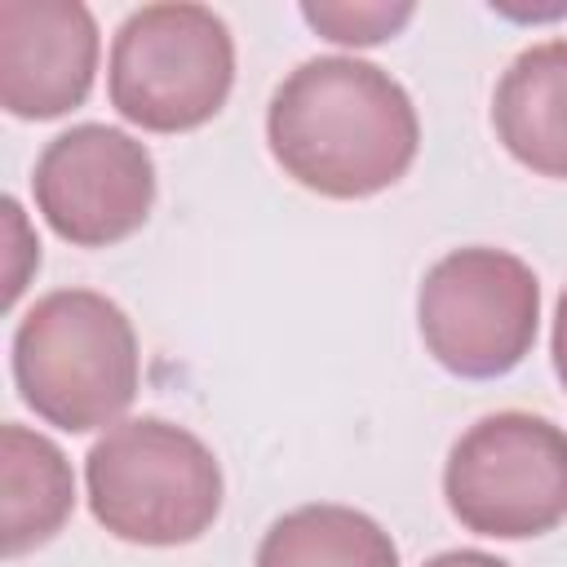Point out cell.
Returning a JSON list of instances; mask_svg holds the SVG:
<instances>
[{
  "mask_svg": "<svg viewBox=\"0 0 567 567\" xmlns=\"http://www.w3.org/2000/svg\"><path fill=\"white\" fill-rule=\"evenodd\" d=\"M266 142L297 186L328 199H368L412 168L421 120L390 71L328 53L279 80L266 106Z\"/></svg>",
  "mask_w": 567,
  "mask_h": 567,
  "instance_id": "1",
  "label": "cell"
},
{
  "mask_svg": "<svg viewBox=\"0 0 567 567\" xmlns=\"http://www.w3.org/2000/svg\"><path fill=\"white\" fill-rule=\"evenodd\" d=\"M416 4L412 0H372V4H346V0H310L301 4V18L323 35V40H337V44H381L390 35H399L408 22H412Z\"/></svg>",
  "mask_w": 567,
  "mask_h": 567,
  "instance_id": "12",
  "label": "cell"
},
{
  "mask_svg": "<svg viewBox=\"0 0 567 567\" xmlns=\"http://www.w3.org/2000/svg\"><path fill=\"white\" fill-rule=\"evenodd\" d=\"M93 518L128 545L173 549L199 540L221 514V465L213 447L164 416L111 425L84 456Z\"/></svg>",
  "mask_w": 567,
  "mask_h": 567,
  "instance_id": "3",
  "label": "cell"
},
{
  "mask_svg": "<svg viewBox=\"0 0 567 567\" xmlns=\"http://www.w3.org/2000/svg\"><path fill=\"white\" fill-rule=\"evenodd\" d=\"M13 381L22 403L66 434L120 425L142 381L133 319L93 288L44 292L13 328Z\"/></svg>",
  "mask_w": 567,
  "mask_h": 567,
  "instance_id": "2",
  "label": "cell"
},
{
  "mask_svg": "<svg viewBox=\"0 0 567 567\" xmlns=\"http://www.w3.org/2000/svg\"><path fill=\"white\" fill-rule=\"evenodd\" d=\"M492 128L523 168L567 182V40H540L505 66Z\"/></svg>",
  "mask_w": 567,
  "mask_h": 567,
  "instance_id": "9",
  "label": "cell"
},
{
  "mask_svg": "<svg viewBox=\"0 0 567 567\" xmlns=\"http://www.w3.org/2000/svg\"><path fill=\"white\" fill-rule=\"evenodd\" d=\"M421 567H509V563L496 554H483V549H443Z\"/></svg>",
  "mask_w": 567,
  "mask_h": 567,
  "instance_id": "13",
  "label": "cell"
},
{
  "mask_svg": "<svg viewBox=\"0 0 567 567\" xmlns=\"http://www.w3.org/2000/svg\"><path fill=\"white\" fill-rule=\"evenodd\" d=\"M97 22L80 0L0 4V106L18 120L75 111L97 75Z\"/></svg>",
  "mask_w": 567,
  "mask_h": 567,
  "instance_id": "8",
  "label": "cell"
},
{
  "mask_svg": "<svg viewBox=\"0 0 567 567\" xmlns=\"http://www.w3.org/2000/svg\"><path fill=\"white\" fill-rule=\"evenodd\" d=\"M416 328L434 363L452 377H505L536 346L540 279L523 257L505 248H452L421 279Z\"/></svg>",
  "mask_w": 567,
  "mask_h": 567,
  "instance_id": "5",
  "label": "cell"
},
{
  "mask_svg": "<svg viewBox=\"0 0 567 567\" xmlns=\"http://www.w3.org/2000/svg\"><path fill=\"white\" fill-rule=\"evenodd\" d=\"M443 496L465 532L545 536L567 518V430L536 412L478 416L447 452Z\"/></svg>",
  "mask_w": 567,
  "mask_h": 567,
  "instance_id": "6",
  "label": "cell"
},
{
  "mask_svg": "<svg viewBox=\"0 0 567 567\" xmlns=\"http://www.w3.org/2000/svg\"><path fill=\"white\" fill-rule=\"evenodd\" d=\"M549 350H554V372H558V381L567 385V288H563L558 310H554V337H549Z\"/></svg>",
  "mask_w": 567,
  "mask_h": 567,
  "instance_id": "14",
  "label": "cell"
},
{
  "mask_svg": "<svg viewBox=\"0 0 567 567\" xmlns=\"http://www.w3.org/2000/svg\"><path fill=\"white\" fill-rule=\"evenodd\" d=\"M252 567H399V549L363 509L315 501L266 527Z\"/></svg>",
  "mask_w": 567,
  "mask_h": 567,
  "instance_id": "11",
  "label": "cell"
},
{
  "mask_svg": "<svg viewBox=\"0 0 567 567\" xmlns=\"http://www.w3.org/2000/svg\"><path fill=\"white\" fill-rule=\"evenodd\" d=\"M75 509V474L62 447L18 421L0 425V540L4 558L49 545Z\"/></svg>",
  "mask_w": 567,
  "mask_h": 567,
  "instance_id": "10",
  "label": "cell"
},
{
  "mask_svg": "<svg viewBox=\"0 0 567 567\" xmlns=\"http://www.w3.org/2000/svg\"><path fill=\"white\" fill-rule=\"evenodd\" d=\"M230 84L235 35L208 4H142L111 40V106L146 133H190L208 124L226 106Z\"/></svg>",
  "mask_w": 567,
  "mask_h": 567,
  "instance_id": "4",
  "label": "cell"
},
{
  "mask_svg": "<svg viewBox=\"0 0 567 567\" xmlns=\"http://www.w3.org/2000/svg\"><path fill=\"white\" fill-rule=\"evenodd\" d=\"M31 195L58 239L75 248H111L146 226L155 204V159L124 128L75 124L40 151Z\"/></svg>",
  "mask_w": 567,
  "mask_h": 567,
  "instance_id": "7",
  "label": "cell"
}]
</instances>
